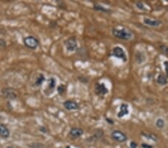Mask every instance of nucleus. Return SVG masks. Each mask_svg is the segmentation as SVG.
<instances>
[{
	"label": "nucleus",
	"instance_id": "nucleus-1",
	"mask_svg": "<svg viewBox=\"0 0 168 148\" xmlns=\"http://www.w3.org/2000/svg\"><path fill=\"white\" fill-rule=\"evenodd\" d=\"M112 35L117 39L126 40V41L131 40L134 38L133 32L126 28H120V29L114 28L112 29Z\"/></svg>",
	"mask_w": 168,
	"mask_h": 148
},
{
	"label": "nucleus",
	"instance_id": "nucleus-2",
	"mask_svg": "<svg viewBox=\"0 0 168 148\" xmlns=\"http://www.w3.org/2000/svg\"><path fill=\"white\" fill-rule=\"evenodd\" d=\"M23 44L28 49L35 50L39 47L40 41L34 36H26L22 39Z\"/></svg>",
	"mask_w": 168,
	"mask_h": 148
},
{
	"label": "nucleus",
	"instance_id": "nucleus-3",
	"mask_svg": "<svg viewBox=\"0 0 168 148\" xmlns=\"http://www.w3.org/2000/svg\"><path fill=\"white\" fill-rule=\"evenodd\" d=\"M56 87H57V80L55 77H50L48 79L47 85L44 90V94L46 97H50L55 92Z\"/></svg>",
	"mask_w": 168,
	"mask_h": 148
},
{
	"label": "nucleus",
	"instance_id": "nucleus-4",
	"mask_svg": "<svg viewBox=\"0 0 168 148\" xmlns=\"http://www.w3.org/2000/svg\"><path fill=\"white\" fill-rule=\"evenodd\" d=\"M111 55L117 58L118 59L122 60L123 62H126L127 61V55L126 53V52L123 48L121 46H116L113 48Z\"/></svg>",
	"mask_w": 168,
	"mask_h": 148
},
{
	"label": "nucleus",
	"instance_id": "nucleus-5",
	"mask_svg": "<svg viewBox=\"0 0 168 148\" xmlns=\"http://www.w3.org/2000/svg\"><path fill=\"white\" fill-rule=\"evenodd\" d=\"M64 46H65L67 51L69 52H73L76 51L78 49V42L76 38L74 36L68 38L64 41Z\"/></svg>",
	"mask_w": 168,
	"mask_h": 148
},
{
	"label": "nucleus",
	"instance_id": "nucleus-6",
	"mask_svg": "<svg viewBox=\"0 0 168 148\" xmlns=\"http://www.w3.org/2000/svg\"><path fill=\"white\" fill-rule=\"evenodd\" d=\"M111 138L119 143L126 142L128 139L127 135L120 130H114L111 134Z\"/></svg>",
	"mask_w": 168,
	"mask_h": 148
},
{
	"label": "nucleus",
	"instance_id": "nucleus-7",
	"mask_svg": "<svg viewBox=\"0 0 168 148\" xmlns=\"http://www.w3.org/2000/svg\"><path fill=\"white\" fill-rule=\"evenodd\" d=\"M108 91V88L104 82H97L94 85V92L97 96H105Z\"/></svg>",
	"mask_w": 168,
	"mask_h": 148
},
{
	"label": "nucleus",
	"instance_id": "nucleus-8",
	"mask_svg": "<svg viewBox=\"0 0 168 148\" xmlns=\"http://www.w3.org/2000/svg\"><path fill=\"white\" fill-rule=\"evenodd\" d=\"M2 94L8 100H14L17 98L18 95L16 91L11 88H6L2 89Z\"/></svg>",
	"mask_w": 168,
	"mask_h": 148
},
{
	"label": "nucleus",
	"instance_id": "nucleus-9",
	"mask_svg": "<svg viewBox=\"0 0 168 148\" xmlns=\"http://www.w3.org/2000/svg\"><path fill=\"white\" fill-rule=\"evenodd\" d=\"M143 23L146 25V26H149V27L157 28L159 27L162 24V21H161L160 20H158V19L145 17L143 20Z\"/></svg>",
	"mask_w": 168,
	"mask_h": 148
},
{
	"label": "nucleus",
	"instance_id": "nucleus-10",
	"mask_svg": "<svg viewBox=\"0 0 168 148\" xmlns=\"http://www.w3.org/2000/svg\"><path fill=\"white\" fill-rule=\"evenodd\" d=\"M129 112L130 111H129V105L126 104V103H122L120 106V109H119V111L117 114V117L120 119L123 118L124 117L129 115Z\"/></svg>",
	"mask_w": 168,
	"mask_h": 148
},
{
	"label": "nucleus",
	"instance_id": "nucleus-11",
	"mask_svg": "<svg viewBox=\"0 0 168 148\" xmlns=\"http://www.w3.org/2000/svg\"><path fill=\"white\" fill-rule=\"evenodd\" d=\"M63 106L64 107V109L68 111H75L80 108L79 105L75 101L71 100L64 101L63 103Z\"/></svg>",
	"mask_w": 168,
	"mask_h": 148
},
{
	"label": "nucleus",
	"instance_id": "nucleus-12",
	"mask_svg": "<svg viewBox=\"0 0 168 148\" xmlns=\"http://www.w3.org/2000/svg\"><path fill=\"white\" fill-rule=\"evenodd\" d=\"M83 134V129L80 127H73L69 132V136L71 138V139H76L78 138H80Z\"/></svg>",
	"mask_w": 168,
	"mask_h": 148
},
{
	"label": "nucleus",
	"instance_id": "nucleus-13",
	"mask_svg": "<svg viewBox=\"0 0 168 148\" xmlns=\"http://www.w3.org/2000/svg\"><path fill=\"white\" fill-rule=\"evenodd\" d=\"M0 136L3 138H8L10 137L9 129L2 123H0Z\"/></svg>",
	"mask_w": 168,
	"mask_h": 148
},
{
	"label": "nucleus",
	"instance_id": "nucleus-14",
	"mask_svg": "<svg viewBox=\"0 0 168 148\" xmlns=\"http://www.w3.org/2000/svg\"><path fill=\"white\" fill-rule=\"evenodd\" d=\"M168 77L167 76V75L165 73H160L158 74V76H157L156 82L159 85H161V86H164L166 85L168 82Z\"/></svg>",
	"mask_w": 168,
	"mask_h": 148
},
{
	"label": "nucleus",
	"instance_id": "nucleus-15",
	"mask_svg": "<svg viewBox=\"0 0 168 148\" xmlns=\"http://www.w3.org/2000/svg\"><path fill=\"white\" fill-rule=\"evenodd\" d=\"M46 82V77L43 73H38V75L35 78L34 85H35L36 87H40L44 85V83Z\"/></svg>",
	"mask_w": 168,
	"mask_h": 148
},
{
	"label": "nucleus",
	"instance_id": "nucleus-16",
	"mask_svg": "<svg viewBox=\"0 0 168 148\" xmlns=\"http://www.w3.org/2000/svg\"><path fill=\"white\" fill-rule=\"evenodd\" d=\"M93 10L96 11H99V12H103V13H105V14H109L111 13V10L109 9V8H107L105 6L102 5L100 4H94L93 6Z\"/></svg>",
	"mask_w": 168,
	"mask_h": 148
},
{
	"label": "nucleus",
	"instance_id": "nucleus-17",
	"mask_svg": "<svg viewBox=\"0 0 168 148\" xmlns=\"http://www.w3.org/2000/svg\"><path fill=\"white\" fill-rule=\"evenodd\" d=\"M135 61L138 64H141L146 61V55L141 51H138L135 54Z\"/></svg>",
	"mask_w": 168,
	"mask_h": 148
},
{
	"label": "nucleus",
	"instance_id": "nucleus-18",
	"mask_svg": "<svg viewBox=\"0 0 168 148\" xmlns=\"http://www.w3.org/2000/svg\"><path fill=\"white\" fill-rule=\"evenodd\" d=\"M155 125L156 126L158 129H164L165 125H166V123H165V121H164V119L161 118V117H158V118L156 119V121H155Z\"/></svg>",
	"mask_w": 168,
	"mask_h": 148
},
{
	"label": "nucleus",
	"instance_id": "nucleus-19",
	"mask_svg": "<svg viewBox=\"0 0 168 148\" xmlns=\"http://www.w3.org/2000/svg\"><path fill=\"white\" fill-rule=\"evenodd\" d=\"M141 135H142L143 136L145 137V138H146L147 139H149V140H151V141H158V137L155 135V134H153V133H141Z\"/></svg>",
	"mask_w": 168,
	"mask_h": 148
},
{
	"label": "nucleus",
	"instance_id": "nucleus-20",
	"mask_svg": "<svg viewBox=\"0 0 168 148\" xmlns=\"http://www.w3.org/2000/svg\"><path fill=\"white\" fill-rule=\"evenodd\" d=\"M57 91L59 95H63L66 93V91H67V86L63 85V84L60 85L57 88Z\"/></svg>",
	"mask_w": 168,
	"mask_h": 148
},
{
	"label": "nucleus",
	"instance_id": "nucleus-21",
	"mask_svg": "<svg viewBox=\"0 0 168 148\" xmlns=\"http://www.w3.org/2000/svg\"><path fill=\"white\" fill-rule=\"evenodd\" d=\"M104 135V131L101 129H97L95 132H94V135H93V138H96V139H99V138H101Z\"/></svg>",
	"mask_w": 168,
	"mask_h": 148
},
{
	"label": "nucleus",
	"instance_id": "nucleus-22",
	"mask_svg": "<svg viewBox=\"0 0 168 148\" xmlns=\"http://www.w3.org/2000/svg\"><path fill=\"white\" fill-rule=\"evenodd\" d=\"M159 49L161 52V53L168 57V46L165 45V44H161L159 46Z\"/></svg>",
	"mask_w": 168,
	"mask_h": 148
},
{
	"label": "nucleus",
	"instance_id": "nucleus-23",
	"mask_svg": "<svg viewBox=\"0 0 168 148\" xmlns=\"http://www.w3.org/2000/svg\"><path fill=\"white\" fill-rule=\"evenodd\" d=\"M135 6H136V8L140 11H146V8L145 7L144 4L142 2H137L135 3Z\"/></svg>",
	"mask_w": 168,
	"mask_h": 148
},
{
	"label": "nucleus",
	"instance_id": "nucleus-24",
	"mask_svg": "<svg viewBox=\"0 0 168 148\" xmlns=\"http://www.w3.org/2000/svg\"><path fill=\"white\" fill-rule=\"evenodd\" d=\"M164 70H165V74L167 75V76L168 77V61H164Z\"/></svg>",
	"mask_w": 168,
	"mask_h": 148
},
{
	"label": "nucleus",
	"instance_id": "nucleus-25",
	"mask_svg": "<svg viewBox=\"0 0 168 148\" xmlns=\"http://www.w3.org/2000/svg\"><path fill=\"white\" fill-rule=\"evenodd\" d=\"M39 130H40V132H42V133H47V131H48L47 129H46V127L44 126H40Z\"/></svg>",
	"mask_w": 168,
	"mask_h": 148
},
{
	"label": "nucleus",
	"instance_id": "nucleus-26",
	"mask_svg": "<svg viewBox=\"0 0 168 148\" xmlns=\"http://www.w3.org/2000/svg\"><path fill=\"white\" fill-rule=\"evenodd\" d=\"M105 121H106V122L110 125L114 124V121L113 119L110 118V117H105Z\"/></svg>",
	"mask_w": 168,
	"mask_h": 148
},
{
	"label": "nucleus",
	"instance_id": "nucleus-27",
	"mask_svg": "<svg viewBox=\"0 0 168 148\" xmlns=\"http://www.w3.org/2000/svg\"><path fill=\"white\" fill-rule=\"evenodd\" d=\"M6 46V42L5 40L0 39V47H5Z\"/></svg>",
	"mask_w": 168,
	"mask_h": 148
},
{
	"label": "nucleus",
	"instance_id": "nucleus-28",
	"mask_svg": "<svg viewBox=\"0 0 168 148\" xmlns=\"http://www.w3.org/2000/svg\"><path fill=\"white\" fill-rule=\"evenodd\" d=\"M141 147L142 148H152V145L148 144H146V143H142L141 144Z\"/></svg>",
	"mask_w": 168,
	"mask_h": 148
},
{
	"label": "nucleus",
	"instance_id": "nucleus-29",
	"mask_svg": "<svg viewBox=\"0 0 168 148\" xmlns=\"http://www.w3.org/2000/svg\"><path fill=\"white\" fill-rule=\"evenodd\" d=\"M138 147V144L135 141H131L130 142V148H137Z\"/></svg>",
	"mask_w": 168,
	"mask_h": 148
},
{
	"label": "nucleus",
	"instance_id": "nucleus-30",
	"mask_svg": "<svg viewBox=\"0 0 168 148\" xmlns=\"http://www.w3.org/2000/svg\"><path fill=\"white\" fill-rule=\"evenodd\" d=\"M6 148H14V147H12V146H8V147H6Z\"/></svg>",
	"mask_w": 168,
	"mask_h": 148
},
{
	"label": "nucleus",
	"instance_id": "nucleus-31",
	"mask_svg": "<svg viewBox=\"0 0 168 148\" xmlns=\"http://www.w3.org/2000/svg\"><path fill=\"white\" fill-rule=\"evenodd\" d=\"M66 148H71V147H70L69 146H67V147H66Z\"/></svg>",
	"mask_w": 168,
	"mask_h": 148
}]
</instances>
